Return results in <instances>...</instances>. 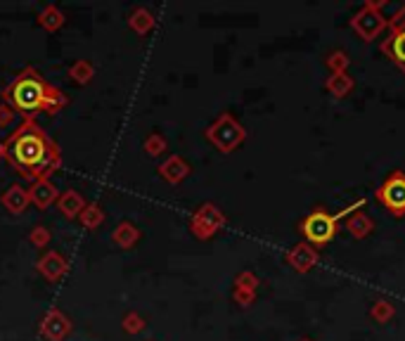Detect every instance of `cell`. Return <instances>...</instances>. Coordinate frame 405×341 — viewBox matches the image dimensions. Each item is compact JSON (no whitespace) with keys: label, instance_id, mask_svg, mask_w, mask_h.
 <instances>
[{"label":"cell","instance_id":"cell-1","mask_svg":"<svg viewBox=\"0 0 405 341\" xmlns=\"http://www.w3.org/2000/svg\"><path fill=\"white\" fill-rule=\"evenodd\" d=\"M5 159L19 176L36 183L59 169V145L33 119H24L5 143Z\"/></svg>","mask_w":405,"mask_h":341},{"label":"cell","instance_id":"cell-2","mask_svg":"<svg viewBox=\"0 0 405 341\" xmlns=\"http://www.w3.org/2000/svg\"><path fill=\"white\" fill-rule=\"evenodd\" d=\"M3 102L24 119H33L38 112L57 114L66 107V95L50 85L33 66H24L19 76L3 90Z\"/></svg>","mask_w":405,"mask_h":341},{"label":"cell","instance_id":"cell-3","mask_svg":"<svg viewBox=\"0 0 405 341\" xmlns=\"http://www.w3.org/2000/svg\"><path fill=\"white\" fill-rule=\"evenodd\" d=\"M361 206H363V199H361V202H356L353 206H349V209L334 213V216H330V213H325V211L310 213V216L303 220V225H301L303 235H306V239H308L310 244H318V246L327 244L330 239L334 237L337 223H339L344 216H349V213L353 211V209H361Z\"/></svg>","mask_w":405,"mask_h":341},{"label":"cell","instance_id":"cell-4","mask_svg":"<svg viewBox=\"0 0 405 341\" xmlns=\"http://www.w3.org/2000/svg\"><path fill=\"white\" fill-rule=\"evenodd\" d=\"M69 332H71V323H69V318H66L59 309H50L43 316V320H41V334L48 341H64L66 337H69Z\"/></svg>","mask_w":405,"mask_h":341},{"label":"cell","instance_id":"cell-5","mask_svg":"<svg viewBox=\"0 0 405 341\" xmlns=\"http://www.w3.org/2000/svg\"><path fill=\"white\" fill-rule=\"evenodd\" d=\"M209 138L214 140V143L221 147V150L228 152V150H232V147L237 145V140L242 138V131L237 128L235 121H230L228 116H223L221 121L214 124L209 128Z\"/></svg>","mask_w":405,"mask_h":341},{"label":"cell","instance_id":"cell-6","mask_svg":"<svg viewBox=\"0 0 405 341\" xmlns=\"http://www.w3.org/2000/svg\"><path fill=\"white\" fill-rule=\"evenodd\" d=\"M380 197L394 213L405 211V176L398 173V176L391 178L389 183L380 190Z\"/></svg>","mask_w":405,"mask_h":341},{"label":"cell","instance_id":"cell-7","mask_svg":"<svg viewBox=\"0 0 405 341\" xmlns=\"http://www.w3.org/2000/svg\"><path fill=\"white\" fill-rule=\"evenodd\" d=\"M66 270H69V265H66L62 253H57V251H48L41 261H38V273H41L48 282H59V280L66 275Z\"/></svg>","mask_w":405,"mask_h":341},{"label":"cell","instance_id":"cell-8","mask_svg":"<svg viewBox=\"0 0 405 341\" xmlns=\"http://www.w3.org/2000/svg\"><path fill=\"white\" fill-rule=\"evenodd\" d=\"M29 199L36 209L45 211L52 202H57V187L50 183V178L36 180V183H31L29 187Z\"/></svg>","mask_w":405,"mask_h":341},{"label":"cell","instance_id":"cell-9","mask_svg":"<svg viewBox=\"0 0 405 341\" xmlns=\"http://www.w3.org/2000/svg\"><path fill=\"white\" fill-rule=\"evenodd\" d=\"M218 225H221V216H218L214 206H202V209L192 216V230H195L199 237L211 235Z\"/></svg>","mask_w":405,"mask_h":341},{"label":"cell","instance_id":"cell-10","mask_svg":"<svg viewBox=\"0 0 405 341\" xmlns=\"http://www.w3.org/2000/svg\"><path fill=\"white\" fill-rule=\"evenodd\" d=\"M31 204V199H29V187H24V185H10L8 190H5V195H3V206L8 209L10 213H22L26 211V206Z\"/></svg>","mask_w":405,"mask_h":341},{"label":"cell","instance_id":"cell-11","mask_svg":"<svg viewBox=\"0 0 405 341\" xmlns=\"http://www.w3.org/2000/svg\"><path fill=\"white\" fill-rule=\"evenodd\" d=\"M57 209L64 213L66 218H78L85 209V199L78 195L76 190H66L57 197Z\"/></svg>","mask_w":405,"mask_h":341},{"label":"cell","instance_id":"cell-12","mask_svg":"<svg viewBox=\"0 0 405 341\" xmlns=\"http://www.w3.org/2000/svg\"><path fill=\"white\" fill-rule=\"evenodd\" d=\"M138 239H140V230H138L133 223H128V220L119 223L116 230L111 232V242H114L116 246H121V249H131V246H135Z\"/></svg>","mask_w":405,"mask_h":341},{"label":"cell","instance_id":"cell-13","mask_svg":"<svg viewBox=\"0 0 405 341\" xmlns=\"http://www.w3.org/2000/svg\"><path fill=\"white\" fill-rule=\"evenodd\" d=\"M188 173H190L188 164H185L181 157H171L159 166V176H162L164 180H169V183H181Z\"/></svg>","mask_w":405,"mask_h":341},{"label":"cell","instance_id":"cell-14","mask_svg":"<svg viewBox=\"0 0 405 341\" xmlns=\"http://www.w3.org/2000/svg\"><path fill=\"white\" fill-rule=\"evenodd\" d=\"M128 24H131V29L135 31V33L145 36V33H150L152 29H155V15H152L147 8H138V10L131 15Z\"/></svg>","mask_w":405,"mask_h":341},{"label":"cell","instance_id":"cell-15","mask_svg":"<svg viewBox=\"0 0 405 341\" xmlns=\"http://www.w3.org/2000/svg\"><path fill=\"white\" fill-rule=\"evenodd\" d=\"M38 24H41L45 31L62 29V26H64V12L57 10L55 5H48V8H43V12L38 15Z\"/></svg>","mask_w":405,"mask_h":341},{"label":"cell","instance_id":"cell-16","mask_svg":"<svg viewBox=\"0 0 405 341\" xmlns=\"http://www.w3.org/2000/svg\"><path fill=\"white\" fill-rule=\"evenodd\" d=\"M83 227H88V230H95V227L102 225L104 220V211L99 209L97 204H85V209L81 211V216H78Z\"/></svg>","mask_w":405,"mask_h":341},{"label":"cell","instance_id":"cell-17","mask_svg":"<svg viewBox=\"0 0 405 341\" xmlns=\"http://www.w3.org/2000/svg\"><path fill=\"white\" fill-rule=\"evenodd\" d=\"M69 76H71V81L85 85L92 76H95V69H92V64L88 62V59H78L76 64L69 66Z\"/></svg>","mask_w":405,"mask_h":341},{"label":"cell","instance_id":"cell-18","mask_svg":"<svg viewBox=\"0 0 405 341\" xmlns=\"http://www.w3.org/2000/svg\"><path fill=\"white\" fill-rule=\"evenodd\" d=\"M147 323H145L143 316H138V313H128V316L123 318V332L126 334H140Z\"/></svg>","mask_w":405,"mask_h":341},{"label":"cell","instance_id":"cell-19","mask_svg":"<svg viewBox=\"0 0 405 341\" xmlns=\"http://www.w3.org/2000/svg\"><path fill=\"white\" fill-rule=\"evenodd\" d=\"M164 150H166V140L159 136V133H152V136L145 140V152H147L150 157H159Z\"/></svg>","mask_w":405,"mask_h":341},{"label":"cell","instance_id":"cell-20","mask_svg":"<svg viewBox=\"0 0 405 341\" xmlns=\"http://www.w3.org/2000/svg\"><path fill=\"white\" fill-rule=\"evenodd\" d=\"M50 230L45 225H36L31 230V235H29V242L33 244V246H48L50 244Z\"/></svg>","mask_w":405,"mask_h":341},{"label":"cell","instance_id":"cell-21","mask_svg":"<svg viewBox=\"0 0 405 341\" xmlns=\"http://www.w3.org/2000/svg\"><path fill=\"white\" fill-rule=\"evenodd\" d=\"M391 52H394V57L398 62L405 64V29L398 31L394 36V41H391Z\"/></svg>","mask_w":405,"mask_h":341},{"label":"cell","instance_id":"cell-22","mask_svg":"<svg viewBox=\"0 0 405 341\" xmlns=\"http://www.w3.org/2000/svg\"><path fill=\"white\" fill-rule=\"evenodd\" d=\"M15 119H17V114L10 109L8 104H0V128H10L12 124H15Z\"/></svg>","mask_w":405,"mask_h":341},{"label":"cell","instance_id":"cell-23","mask_svg":"<svg viewBox=\"0 0 405 341\" xmlns=\"http://www.w3.org/2000/svg\"><path fill=\"white\" fill-rule=\"evenodd\" d=\"M0 159H5V143H0Z\"/></svg>","mask_w":405,"mask_h":341}]
</instances>
